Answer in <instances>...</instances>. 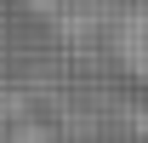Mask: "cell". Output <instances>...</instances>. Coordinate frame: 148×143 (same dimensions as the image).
Returning <instances> with one entry per match:
<instances>
[{"label":"cell","instance_id":"7a4b0ae2","mask_svg":"<svg viewBox=\"0 0 148 143\" xmlns=\"http://www.w3.org/2000/svg\"><path fill=\"white\" fill-rule=\"evenodd\" d=\"M6 143H51V132H46V126H34V120H23V126H12V132H6Z\"/></svg>","mask_w":148,"mask_h":143},{"label":"cell","instance_id":"6da1fadb","mask_svg":"<svg viewBox=\"0 0 148 143\" xmlns=\"http://www.w3.org/2000/svg\"><path fill=\"white\" fill-rule=\"evenodd\" d=\"M108 46H114V63L137 86H148V0H125L108 17Z\"/></svg>","mask_w":148,"mask_h":143}]
</instances>
